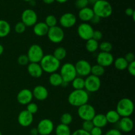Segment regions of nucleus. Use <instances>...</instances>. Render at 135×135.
<instances>
[{"label":"nucleus","instance_id":"obj_1","mask_svg":"<svg viewBox=\"0 0 135 135\" xmlns=\"http://www.w3.org/2000/svg\"><path fill=\"white\" fill-rule=\"evenodd\" d=\"M89 94L84 89L74 90L69 94L68 102L71 105L76 108L88 104Z\"/></svg>","mask_w":135,"mask_h":135},{"label":"nucleus","instance_id":"obj_2","mask_svg":"<svg viewBox=\"0 0 135 135\" xmlns=\"http://www.w3.org/2000/svg\"><path fill=\"white\" fill-rule=\"evenodd\" d=\"M40 65L44 72L51 74L57 72L60 69L61 61L51 54H47L43 57L40 62Z\"/></svg>","mask_w":135,"mask_h":135},{"label":"nucleus","instance_id":"obj_3","mask_svg":"<svg viewBox=\"0 0 135 135\" xmlns=\"http://www.w3.org/2000/svg\"><path fill=\"white\" fill-rule=\"evenodd\" d=\"M95 15L100 18H108L112 15L113 8L109 1L106 0H97L92 8Z\"/></svg>","mask_w":135,"mask_h":135},{"label":"nucleus","instance_id":"obj_4","mask_svg":"<svg viewBox=\"0 0 135 135\" xmlns=\"http://www.w3.org/2000/svg\"><path fill=\"white\" fill-rule=\"evenodd\" d=\"M134 109L133 100L128 98H124L118 102L116 106V111L121 117H131Z\"/></svg>","mask_w":135,"mask_h":135},{"label":"nucleus","instance_id":"obj_5","mask_svg":"<svg viewBox=\"0 0 135 135\" xmlns=\"http://www.w3.org/2000/svg\"><path fill=\"white\" fill-rule=\"evenodd\" d=\"M63 80L67 83H71L77 76L75 65L70 62H67L60 67V73Z\"/></svg>","mask_w":135,"mask_h":135},{"label":"nucleus","instance_id":"obj_6","mask_svg":"<svg viewBox=\"0 0 135 135\" xmlns=\"http://www.w3.org/2000/svg\"><path fill=\"white\" fill-rule=\"evenodd\" d=\"M26 55L30 63H40L44 56V53L42 47L40 45L35 44L29 47Z\"/></svg>","mask_w":135,"mask_h":135},{"label":"nucleus","instance_id":"obj_7","mask_svg":"<svg viewBox=\"0 0 135 135\" xmlns=\"http://www.w3.org/2000/svg\"><path fill=\"white\" fill-rule=\"evenodd\" d=\"M102 82L100 77L90 75L84 79V90L88 93L96 92L100 90L101 87Z\"/></svg>","mask_w":135,"mask_h":135},{"label":"nucleus","instance_id":"obj_8","mask_svg":"<svg viewBox=\"0 0 135 135\" xmlns=\"http://www.w3.org/2000/svg\"><path fill=\"white\" fill-rule=\"evenodd\" d=\"M47 36L48 40L54 44H59L64 40L65 32L63 28L59 26H55L49 28Z\"/></svg>","mask_w":135,"mask_h":135},{"label":"nucleus","instance_id":"obj_9","mask_svg":"<svg viewBox=\"0 0 135 135\" xmlns=\"http://www.w3.org/2000/svg\"><path fill=\"white\" fill-rule=\"evenodd\" d=\"M77 114L83 121H92L96 113L95 108L92 105L86 104L78 108Z\"/></svg>","mask_w":135,"mask_h":135},{"label":"nucleus","instance_id":"obj_10","mask_svg":"<svg viewBox=\"0 0 135 135\" xmlns=\"http://www.w3.org/2000/svg\"><path fill=\"white\" fill-rule=\"evenodd\" d=\"M21 22L26 26L31 27L38 22V15L35 11L31 9H26L21 15Z\"/></svg>","mask_w":135,"mask_h":135},{"label":"nucleus","instance_id":"obj_11","mask_svg":"<svg viewBox=\"0 0 135 135\" xmlns=\"http://www.w3.org/2000/svg\"><path fill=\"white\" fill-rule=\"evenodd\" d=\"M94 31L93 26L88 22H82L77 27V34L83 40L87 41L92 38Z\"/></svg>","mask_w":135,"mask_h":135},{"label":"nucleus","instance_id":"obj_12","mask_svg":"<svg viewBox=\"0 0 135 135\" xmlns=\"http://www.w3.org/2000/svg\"><path fill=\"white\" fill-rule=\"evenodd\" d=\"M36 129L40 135H50L54 131V124L50 119H43L39 121Z\"/></svg>","mask_w":135,"mask_h":135},{"label":"nucleus","instance_id":"obj_13","mask_svg":"<svg viewBox=\"0 0 135 135\" xmlns=\"http://www.w3.org/2000/svg\"><path fill=\"white\" fill-rule=\"evenodd\" d=\"M75 69H76L77 75L79 76H86L91 74V67L92 65L89 61L85 59H80L78 61L75 65Z\"/></svg>","mask_w":135,"mask_h":135},{"label":"nucleus","instance_id":"obj_14","mask_svg":"<svg viewBox=\"0 0 135 135\" xmlns=\"http://www.w3.org/2000/svg\"><path fill=\"white\" fill-rule=\"evenodd\" d=\"M76 17L73 13H65L61 16L59 22L61 28H70L76 25Z\"/></svg>","mask_w":135,"mask_h":135},{"label":"nucleus","instance_id":"obj_15","mask_svg":"<svg viewBox=\"0 0 135 135\" xmlns=\"http://www.w3.org/2000/svg\"><path fill=\"white\" fill-rule=\"evenodd\" d=\"M114 61V57L111 52H103L100 51L96 57V63L97 64L105 67H109L112 65Z\"/></svg>","mask_w":135,"mask_h":135},{"label":"nucleus","instance_id":"obj_16","mask_svg":"<svg viewBox=\"0 0 135 135\" xmlns=\"http://www.w3.org/2000/svg\"><path fill=\"white\" fill-rule=\"evenodd\" d=\"M32 92L28 88H23L18 92L17 96V100L21 105H28L33 100Z\"/></svg>","mask_w":135,"mask_h":135},{"label":"nucleus","instance_id":"obj_17","mask_svg":"<svg viewBox=\"0 0 135 135\" xmlns=\"http://www.w3.org/2000/svg\"><path fill=\"white\" fill-rule=\"evenodd\" d=\"M18 124L22 127H28L34 121V115L24 109L19 113L17 118Z\"/></svg>","mask_w":135,"mask_h":135},{"label":"nucleus","instance_id":"obj_18","mask_svg":"<svg viewBox=\"0 0 135 135\" xmlns=\"http://www.w3.org/2000/svg\"><path fill=\"white\" fill-rule=\"evenodd\" d=\"M32 92L33 98H34L38 101H44L48 97L49 92L44 86H36L34 87Z\"/></svg>","mask_w":135,"mask_h":135},{"label":"nucleus","instance_id":"obj_19","mask_svg":"<svg viewBox=\"0 0 135 135\" xmlns=\"http://www.w3.org/2000/svg\"><path fill=\"white\" fill-rule=\"evenodd\" d=\"M118 123L119 130L123 133H130L134 128V122L130 117H121Z\"/></svg>","mask_w":135,"mask_h":135},{"label":"nucleus","instance_id":"obj_20","mask_svg":"<svg viewBox=\"0 0 135 135\" xmlns=\"http://www.w3.org/2000/svg\"><path fill=\"white\" fill-rule=\"evenodd\" d=\"M28 73L34 79H39L43 75V70L40 63H29L27 66Z\"/></svg>","mask_w":135,"mask_h":135},{"label":"nucleus","instance_id":"obj_21","mask_svg":"<svg viewBox=\"0 0 135 135\" xmlns=\"http://www.w3.org/2000/svg\"><path fill=\"white\" fill-rule=\"evenodd\" d=\"M78 15H79V19L83 21V22H88L94 16V13L92 10V8L86 7L80 9Z\"/></svg>","mask_w":135,"mask_h":135},{"label":"nucleus","instance_id":"obj_22","mask_svg":"<svg viewBox=\"0 0 135 135\" xmlns=\"http://www.w3.org/2000/svg\"><path fill=\"white\" fill-rule=\"evenodd\" d=\"M48 30L49 27L46 25V24L44 22H37L33 26V32L37 36L42 37L47 35Z\"/></svg>","mask_w":135,"mask_h":135},{"label":"nucleus","instance_id":"obj_23","mask_svg":"<svg viewBox=\"0 0 135 135\" xmlns=\"http://www.w3.org/2000/svg\"><path fill=\"white\" fill-rule=\"evenodd\" d=\"M92 121L94 126L101 128V129L105 127L108 123L106 118H105V115L102 113H98V114L95 115L94 118L92 119Z\"/></svg>","mask_w":135,"mask_h":135},{"label":"nucleus","instance_id":"obj_24","mask_svg":"<svg viewBox=\"0 0 135 135\" xmlns=\"http://www.w3.org/2000/svg\"><path fill=\"white\" fill-rule=\"evenodd\" d=\"M11 27L9 22L5 20L0 19V38L7 36L11 32Z\"/></svg>","mask_w":135,"mask_h":135},{"label":"nucleus","instance_id":"obj_25","mask_svg":"<svg viewBox=\"0 0 135 135\" xmlns=\"http://www.w3.org/2000/svg\"><path fill=\"white\" fill-rule=\"evenodd\" d=\"M105 115L108 123L111 124L117 123L119 121L120 119L121 118L119 113L117 112V111L113 110V109L108 111Z\"/></svg>","mask_w":135,"mask_h":135},{"label":"nucleus","instance_id":"obj_26","mask_svg":"<svg viewBox=\"0 0 135 135\" xmlns=\"http://www.w3.org/2000/svg\"><path fill=\"white\" fill-rule=\"evenodd\" d=\"M63 82V79L61 75L57 72L50 74L49 76V83L53 86L57 87L61 86Z\"/></svg>","mask_w":135,"mask_h":135},{"label":"nucleus","instance_id":"obj_27","mask_svg":"<svg viewBox=\"0 0 135 135\" xmlns=\"http://www.w3.org/2000/svg\"><path fill=\"white\" fill-rule=\"evenodd\" d=\"M113 64H114L115 67L119 71H124L127 69L129 63L126 61L123 57H119L114 59Z\"/></svg>","mask_w":135,"mask_h":135},{"label":"nucleus","instance_id":"obj_28","mask_svg":"<svg viewBox=\"0 0 135 135\" xmlns=\"http://www.w3.org/2000/svg\"><path fill=\"white\" fill-rule=\"evenodd\" d=\"M86 50L90 53H94L99 49V43L98 41L95 40L93 38L86 41L85 44Z\"/></svg>","mask_w":135,"mask_h":135},{"label":"nucleus","instance_id":"obj_29","mask_svg":"<svg viewBox=\"0 0 135 135\" xmlns=\"http://www.w3.org/2000/svg\"><path fill=\"white\" fill-rule=\"evenodd\" d=\"M55 135H71V131L69 125H63V124H59L56 127L55 131Z\"/></svg>","mask_w":135,"mask_h":135},{"label":"nucleus","instance_id":"obj_30","mask_svg":"<svg viewBox=\"0 0 135 135\" xmlns=\"http://www.w3.org/2000/svg\"><path fill=\"white\" fill-rule=\"evenodd\" d=\"M67 50L63 47H58L55 49L54 51V54H52L59 61H62L67 56Z\"/></svg>","mask_w":135,"mask_h":135},{"label":"nucleus","instance_id":"obj_31","mask_svg":"<svg viewBox=\"0 0 135 135\" xmlns=\"http://www.w3.org/2000/svg\"><path fill=\"white\" fill-rule=\"evenodd\" d=\"M71 83L74 90L84 89V79L81 76H76L73 79Z\"/></svg>","mask_w":135,"mask_h":135},{"label":"nucleus","instance_id":"obj_32","mask_svg":"<svg viewBox=\"0 0 135 135\" xmlns=\"http://www.w3.org/2000/svg\"><path fill=\"white\" fill-rule=\"evenodd\" d=\"M105 73V68L98 64H96L91 67V75L100 77Z\"/></svg>","mask_w":135,"mask_h":135},{"label":"nucleus","instance_id":"obj_33","mask_svg":"<svg viewBox=\"0 0 135 135\" xmlns=\"http://www.w3.org/2000/svg\"><path fill=\"white\" fill-rule=\"evenodd\" d=\"M45 23L46 24L49 28L54 27V26H57V19L56 17L53 15H49L46 17L45 19Z\"/></svg>","mask_w":135,"mask_h":135},{"label":"nucleus","instance_id":"obj_34","mask_svg":"<svg viewBox=\"0 0 135 135\" xmlns=\"http://www.w3.org/2000/svg\"><path fill=\"white\" fill-rule=\"evenodd\" d=\"M73 116L69 113H65L61 116V123L65 125H69L73 122Z\"/></svg>","mask_w":135,"mask_h":135},{"label":"nucleus","instance_id":"obj_35","mask_svg":"<svg viewBox=\"0 0 135 135\" xmlns=\"http://www.w3.org/2000/svg\"><path fill=\"white\" fill-rule=\"evenodd\" d=\"M99 49L103 52H109L112 51L113 49V46L112 44L109 42H102L101 44H99Z\"/></svg>","mask_w":135,"mask_h":135},{"label":"nucleus","instance_id":"obj_36","mask_svg":"<svg viewBox=\"0 0 135 135\" xmlns=\"http://www.w3.org/2000/svg\"><path fill=\"white\" fill-rule=\"evenodd\" d=\"M26 110L30 113L31 114L34 115L38 111V106L36 103L30 102L28 105H26Z\"/></svg>","mask_w":135,"mask_h":135},{"label":"nucleus","instance_id":"obj_37","mask_svg":"<svg viewBox=\"0 0 135 135\" xmlns=\"http://www.w3.org/2000/svg\"><path fill=\"white\" fill-rule=\"evenodd\" d=\"M26 26L22 22H18L15 26V31L17 34H22L26 31Z\"/></svg>","mask_w":135,"mask_h":135},{"label":"nucleus","instance_id":"obj_38","mask_svg":"<svg viewBox=\"0 0 135 135\" xmlns=\"http://www.w3.org/2000/svg\"><path fill=\"white\" fill-rule=\"evenodd\" d=\"M94 125L92 121H84L82 124V129L85 131L90 133V131L93 129Z\"/></svg>","mask_w":135,"mask_h":135},{"label":"nucleus","instance_id":"obj_39","mask_svg":"<svg viewBox=\"0 0 135 135\" xmlns=\"http://www.w3.org/2000/svg\"><path fill=\"white\" fill-rule=\"evenodd\" d=\"M88 4L89 3H88V0H76L75 5L76 9L80 10V9L88 7Z\"/></svg>","mask_w":135,"mask_h":135},{"label":"nucleus","instance_id":"obj_40","mask_svg":"<svg viewBox=\"0 0 135 135\" xmlns=\"http://www.w3.org/2000/svg\"><path fill=\"white\" fill-rule=\"evenodd\" d=\"M17 62L19 65L22 66L28 65L29 64V60L26 55H21L17 59Z\"/></svg>","mask_w":135,"mask_h":135},{"label":"nucleus","instance_id":"obj_41","mask_svg":"<svg viewBox=\"0 0 135 135\" xmlns=\"http://www.w3.org/2000/svg\"><path fill=\"white\" fill-rule=\"evenodd\" d=\"M127 69L128 72L130 73L131 75H132L133 76H135V61L129 63V65H128Z\"/></svg>","mask_w":135,"mask_h":135},{"label":"nucleus","instance_id":"obj_42","mask_svg":"<svg viewBox=\"0 0 135 135\" xmlns=\"http://www.w3.org/2000/svg\"><path fill=\"white\" fill-rule=\"evenodd\" d=\"M102 38H103V34L100 30H96L94 31L93 36H92V38H93V39H94L95 40L98 42V41L101 40Z\"/></svg>","mask_w":135,"mask_h":135},{"label":"nucleus","instance_id":"obj_43","mask_svg":"<svg viewBox=\"0 0 135 135\" xmlns=\"http://www.w3.org/2000/svg\"><path fill=\"white\" fill-rule=\"evenodd\" d=\"M90 135H102V129L96 127H94L93 129L90 132Z\"/></svg>","mask_w":135,"mask_h":135},{"label":"nucleus","instance_id":"obj_44","mask_svg":"<svg viewBox=\"0 0 135 135\" xmlns=\"http://www.w3.org/2000/svg\"><path fill=\"white\" fill-rule=\"evenodd\" d=\"M105 135H122L121 131L117 129H112L105 133Z\"/></svg>","mask_w":135,"mask_h":135},{"label":"nucleus","instance_id":"obj_45","mask_svg":"<svg viewBox=\"0 0 135 135\" xmlns=\"http://www.w3.org/2000/svg\"><path fill=\"white\" fill-rule=\"evenodd\" d=\"M125 59H126V61L129 63H131V62L135 61V56H134V54L132 52L128 53V54L125 55Z\"/></svg>","mask_w":135,"mask_h":135},{"label":"nucleus","instance_id":"obj_46","mask_svg":"<svg viewBox=\"0 0 135 135\" xmlns=\"http://www.w3.org/2000/svg\"><path fill=\"white\" fill-rule=\"evenodd\" d=\"M71 135H90V133L85 131L83 129H79L73 132Z\"/></svg>","mask_w":135,"mask_h":135},{"label":"nucleus","instance_id":"obj_47","mask_svg":"<svg viewBox=\"0 0 135 135\" xmlns=\"http://www.w3.org/2000/svg\"><path fill=\"white\" fill-rule=\"evenodd\" d=\"M100 21H101V18L94 15V16L92 17V18L90 22L92 24H93V25H97V24H98L100 22Z\"/></svg>","mask_w":135,"mask_h":135},{"label":"nucleus","instance_id":"obj_48","mask_svg":"<svg viewBox=\"0 0 135 135\" xmlns=\"http://www.w3.org/2000/svg\"><path fill=\"white\" fill-rule=\"evenodd\" d=\"M134 13L135 11L133 8H131V7L127 8L126 10H125V14H126L127 16H129V17H132L133 15L134 14Z\"/></svg>","mask_w":135,"mask_h":135},{"label":"nucleus","instance_id":"obj_49","mask_svg":"<svg viewBox=\"0 0 135 135\" xmlns=\"http://www.w3.org/2000/svg\"><path fill=\"white\" fill-rule=\"evenodd\" d=\"M30 135H38L39 133H38V131L36 128H32V129H30Z\"/></svg>","mask_w":135,"mask_h":135},{"label":"nucleus","instance_id":"obj_50","mask_svg":"<svg viewBox=\"0 0 135 135\" xmlns=\"http://www.w3.org/2000/svg\"><path fill=\"white\" fill-rule=\"evenodd\" d=\"M42 1H43V2L44 3L47 4V5H50V4H52L55 0H42Z\"/></svg>","mask_w":135,"mask_h":135},{"label":"nucleus","instance_id":"obj_51","mask_svg":"<svg viewBox=\"0 0 135 135\" xmlns=\"http://www.w3.org/2000/svg\"><path fill=\"white\" fill-rule=\"evenodd\" d=\"M3 51H4V47L3 46L2 44H0V56L3 54Z\"/></svg>","mask_w":135,"mask_h":135},{"label":"nucleus","instance_id":"obj_52","mask_svg":"<svg viewBox=\"0 0 135 135\" xmlns=\"http://www.w3.org/2000/svg\"><path fill=\"white\" fill-rule=\"evenodd\" d=\"M55 1H57L59 3H66L67 1H68L69 0H55Z\"/></svg>","mask_w":135,"mask_h":135},{"label":"nucleus","instance_id":"obj_53","mask_svg":"<svg viewBox=\"0 0 135 135\" xmlns=\"http://www.w3.org/2000/svg\"><path fill=\"white\" fill-rule=\"evenodd\" d=\"M88 3H90L92 4V5H94V4L96 2L97 0H88Z\"/></svg>","mask_w":135,"mask_h":135},{"label":"nucleus","instance_id":"obj_54","mask_svg":"<svg viewBox=\"0 0 135 135\" xmlns=\"http://www.w3.org/2000/svg\"><path fill=\"white\" fill-rule=\"evenodd\" d=\"M132 18H133V21H135V13L133 15V16H132Z\"/></svg>","mask_w":135,"mask_h":135},{"label":"nucleus","instance_id":"obj_55","mask_svg":"<svg viewBox=\"0 0 135 135\" xmlns=\"http://www.w3.org/2000/svg\"><path fill=\"white\" fill-rule=\"evenodd\" d=\"M23 1H26V2H30V1H31L32 0H23Z\"/></svg>","mask_w":135,"mask_h":135},{"label":"nucleus","instance_id":"obj_56","mask_svg":"<svg viewBox=\"0 0 135 135\" xmlns=\"http://www.w3.org/2000/svg\"><path fill=\"white\" fill-rule=\"evenodd\" d=\"M0 135H2V133L1 132V131H0Z\"/></svg>","mask_w":135,"mask_h":135}]
</instances>
